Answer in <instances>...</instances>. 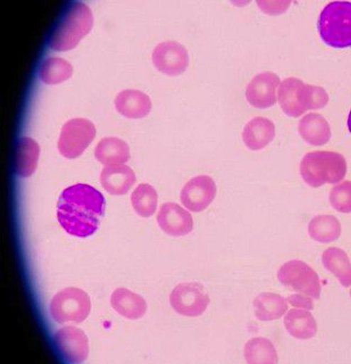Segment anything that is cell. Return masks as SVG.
Masks as SVG:
<instances>
[{
	"instance_id": "cell-19",
	"label": "cell",
	"mask_w": 351,
	"mask_h": 364,
	"mask_svg": "<svg viewBox=\"0 0 351 364\" xmlns=\"http://www.w3.org/2000/svg\"><path fill=\"white\" fill-rule=\"evenodd\" d=\"M274 124L265 117H255L249 122L242 133L244 144L252 151L261 150L274 139Z\"/></svg>"
},
{
	"instance_id": "cell-31",
	"label": "cell",
	"mask_w": 351,
	"mask_h": 364,
	"mask_svg": "<svg viewBox=\"0 0 351 364\" xmlns=\"http://www.w3.org/2000/svg\"><path fill=\"white\" fill-rule=\"evenodd\" d=\"M347 125H348L349 131L351 133V110H350V112L349 117H348Z\"/></svg>"
},
{
	"instance_id": "cell-17",
	"label": "cell",
	"mask_w": 351,
	"mask_h": 364,
	"mask_svg": "<svg viewBox=\"0 0 351 364\" xmlns=\"http://www.w3.org/2000/svg\"><path fill=\"white\" fill-rule=\"evenodd\" d=\"M40 146L31 137H22L16 146L14 171L18 176L28 178L34 174L38 166Z\"/></svg>"
},
{
	"instance_id": "cell-1",
	"label": "cell",
	"mask_w": 351,
	"mask_h": 364,
	"mask_svg": "<svg viewBox=\"0 0 351 364\" xmlns=\"http://www.w3.org/2000/svg\"><path fill=\"white\" fill-rule=\"evenodd\" d=\"M105 208V198L99 190L78 183L61 193L57 203V219L71 236L86 238L99 229Z\"/></svg>"
},
{
	"instance_id": "cell-3",
	"label": "cell",
	"mask_w": 351,
	"mask_h": 364,
	"mask_svg": "<svg viewBox=\"0 0 351 364\" xmlns=\"http://www.w3.org/2000/svg\"><path fill=\"white\" fill-rule=\"evenodd\" d=\"M302 179L312 188L336 184L347 173V163L341 154L331 151H315L306 154L300 164Z\"/></svg>"
},
{
	"instance_id": "cell-2",
	"label": "cell",
	"mask_w": 351,
	"mask_h": 364,
	"mask_svg": "<svg viewBox=\"0 0 351 364\" xmlns=\"http://www.w3.org/2000/svg\"><path fill=\"white\" fill-rule=\"evenodd\" d=\"M278 95L284 112L294 118L301 117L308 110L323 109L330 101L324 88L306 84L295 77L284 80Z\"/></svg>"
},
{
	"instance_id": "cell-11",
	"label": "cell",
	"mask_w": 351,
	"mask_h": 364,
	"mask_svg": "<svg viewBox=\"0 0 351 364\" xmlns=\"http://www.w3.org/2000/svg\"><path fill=\"white\" fill-rule=\"evenodd\" d=\"M217 194L215 181L210 176L194 177L184 186L180 193V201L190 211L199 213L210 205Z\"/></svg>"
},
{
	"instance_id": "cell-13",
	"label": "cell",
	"mask_w": 351,
	"mask_h": 364,
	"mask_svg": "<svg viewBox=\"0 0 351 364\" xmlns=\"http://www.w3.org/2000/svg\"><path fill=\"white\" fill-rule=\"evenodd\" d=\"M281 79L274 73L256 75L246 88L248 103L257 109H269L277 103V90Z\"/></svg>"
},
{
	"instance_id": "cell-12",
	"label": "cell",
	"mask_w": 351,
	"mask_h": 364,
	"mask_svg": "<svg viewBox=\"0 0 351 364\" xmlns=\"http://www.w3.org/2000/svg\"><path fill=\"white\" fill-rule=\"evenodd\" d=\"M53 341L61 356L70 363H81L89 354V341L83 331L74 326H66L58 331Z\"/></svg>"
},
{
	"instance_id": "cell-5",
	"label": "cell",
	"mask_w": 351,
	"mask_h": 364,
	"mask_svg": "<svg viewBox=\"0 0 351 364\" xmlns=\"http://www.w3.org/2000/svg\"><path fill=\"white\" fill-rule=\"evenodd\" d=\"M318 29L327 46L335 48L351 47V2H331L320 13Z\"/></svg>"
},
{
	"instance_id": "cell-23",
	"label": "cell",
	"mask_w": 351,
	"mask_h": 364,
	"mask_svg": "<svg viewBox=\"0 0 351 364\" xmlns=\"http://www.w3.org/2000/svg\"><path fill=\"white\" fill-rule=\"evenodd\" d=\"M255 315L261 321H273L281 318L288 311L287 300L272 292H264L253 301Z\"/></svg>"
},
{
	"instance_id": "cell-16",
	"label": "cell",
	"mask_w": 351,
	"mask_h": 364,
	"mask_svg": "<svg viewBox=\"0 0 351 364\" xmlns=\"http://www.w3.org/2000/svg\"><path fill=\"white\" fill-rule=\"evenodd\" d=\"M115 108L123 117L141 119L150 114L153 104L146 93L135 90H126L119 93L114 100Z\"/></svg>"
},
{
	"instance_id": "cell-15",
	"label": "cell",
	"mask_w": 351,
	"mask_h": 364,
	"mask_svg": "<svg viewBox=\"0 0 351 364\" xmlns=\"http://www.w3.org/2000/svg\"><path fill=\"white\" fill-rule=\"evenodd\" d=\"M136 176L131 167L124 164L105 166L100 174L102 186L114 196L126 194L136 183Z\"/></svg>"
},
{
	"instance_id": "cell-29",
	"label": "cell",
	"mask_w": 351,
	"mask_h": 364,
	"mask_svg": "<svg viewBox=\"0 0 351 364\" xmlns=\"http://www.w3.org/2000/svg\"><path fill=\"white\" fill-rule=\"evenodd\" d=\"M330 202L335 210L343 214L351 213V181H345L332 188Z\"/></svg>"
},
{
	"instance_id": "cell-14",
	"label": "cell",
	"mask_w": 351,
	"mask_h": 364,
	"mask_svg": "<svg viewBox=\"0 0 351 364\" xmlns=\"http://www.w3.org/2000/svg\"><path fill=\"white\" fill-rule=\"evenodd\" d=\"M157 221L163 232L171 237H184L193 232L192 215L176 203H163L158 211Z\"/></svg>"
},
{
	"instance_id": "cell-6",
	"label": "cell",
	"mask_w": 351,
	"mask_h": 364,
	"mask_svg": "<svg viewBox=\"0 0 351 364\" xmlns=\"http://www.w3.org/2000/svg\"><path fill=\"white\" fill-rule=\"evenodd\" d=\"M90 296L80 288H65L53 297L50 304L52 318L57 323H82L91 313Z\"/></svg>"
},
{
	"instance_id": "cell-32",
	"label": "cell",
	"mask_w": 351,
	"mask_h": 364,
	"mask_svg": "<svg viewBox=\"0 0 351 364\" xmlns=\"http://www.w3.org/2000/svg\"><path fill=\"white\" fill-rule=\"evenodd\" d=\"M350 297H351V289H350Z\"/></svg>"
},
{
	"instance_id": "cell-30",
	"label": "cell",
	"mask_w": 351,
	"mask_h": 364,
	"mask_svg": "<svg viewBox=\"0 0 351 364\" xmlns=\"http://www.w3.org/2000/svg\"><path fill=\"white\" fill-rule=\"evenodd\" d=\"M288 301L293 307L305 309L306 310H313L314 309L312 297L291 295L290 297H288Z\"/></svg>"
},
{
	"instance_id": "cell-20",
	"label": "cell",
	"mask_w": 351,
	"mask_h": 364,
	"mask_svg": "<svg viewBox=\"0 0 351 364\" xmlns=\"http://www.w3.org/2000/svg\"><path fill=\"white\" fill-rule=\"evenodd\" d=\"M298 131L306 143L313 146H323L332 136L330 124L321 114L310 113L299 122Z\"/></svg>"
},
{
	"instance_id": "cell-10",
	"label": "cell",
	"mask_w": 351,
	"mask_h": 364,
	"mask_svg": "<svg viewBox=\"0 0 351 364\" xmlns=\"http://www.w3.org/2000/svg\"><path fill=\"white\" fill-rule=\"evenodd\" d=\"M153 63L160 73L177 77L184 73L189 65V55L182 44L166 41L158 44L152 55Z\"/></svg>"
},
{
	"instance_id": "cell-8",
	"label": "cell",
	"mask_w": 351,
	"mask_h": 364,
	"mask_svg": "<svg viewBox=\"0 0 351 364\" xmlns=\"http://www.w3.org/2000/svg\"><path fill=\"white\" fill-rule=\"evenodd\" d=\"M278 279L283 286L313 299L321 296V282L318 274L308 264L301 260H291L281 266Z\"/></svg>"
},
{
	"instance_id": "cell-28",
	"label": "cell",
	"mask_w": 351,
	"mask_h": 364,
	"mask_svg": "<svg viewBox=\"0 0 351 364\" xmlns=\"http://www.w3.org/2000/svg\"><path fill=\"white\" fill-rule=\"evenodd\" d=\"M131 204L137 215L142 218H149L157 210L158 196L153 186L144 183L140 184L133 191Z\"/></svg>"
},
{
	"instance_id": "cell-27",
	"label": "cell",
	"mask_w": 351,
	"mask_h": 364,
	"mask_svg": "<svg viewBox=\"0 0 351 364\" xmlns=\"http://www.w3.org/2000/svg\"><path fill=\"white\" fill-rule=\"evenodd\" d=\"M72 75L73 66L59 57H51L44 60L39 70L40 78L48 85H56L68 81Z\"/></svg>"
},
{
	"instance_id": "cell-21",
	"label": "cell",
	"mask_w": 351,
	"mask_h": 364,
	"mask_svg": "<svg viewBox=\"0 0 351 364\" xmlns=\"http://www.w3.org/2000/svg\"><path fill=\"white\" fill-rule=\"evenodd\" d=\"M95 158L105 166L124 164L131 159L130 146L118 137H104L97 144Z\"/></svg>"
},
{
	"instance_id": "cell-26",
	"label": "cell",
	"mask_w": 351,
	"mask_h": 364,
	"mask_svg": "<svg viewBox=\"0 0 351 364\" xmlns=\"http://www.w3.org/2000/svg\"><path fill=\"white\" fill-rule=\"evenodd\" d=\"M248 363H277L279 356L272 341L264 337H256L247 341L244 349Z\"/></svg>"
},
{
	"instance_id": "cell-24",
	"label": "cell",
	"mask_w": 351,
	"mask_h": 364,
	"mask_svg": "<svg viewBox=\"0 0 351 364\" xmlns=\"http://www.w3.org/2000/svg\"><path fill=\"white\" fill-rule=\"evenodd\" d=\"M322 262L328 272L334 274L344 287L351 286V262L341 248L330 247L323 252Z\"/></svg>"
},
{
	"instance_id": "cell-7",
	"label": "cell",
	"mask_w": 351,
	"mask_h": 364,
	"mask_svg": "<svg viewBox=\"0 0 351 364\" xmlns=\"http://www.w3.org/2000/svg\"><path fill=\"white\" fill-rule=\"evenodd\" d=\"M94 124L85 118L71 119L61 129L58 149L62 156L73 159L85 152L96 136Z\"/></svg>"
},
{
	"instance_id": "cell-4",
	"label": "cell",
	"mask_w": 351,
	"mask_h": 364,
	"mask_svg": "<svg viewBox=\"0 0 351 364\" xmlns=\"http://www.w3.org/2000/svg\"><path fill=\"white\" fill-rule=\"evenodd\" d=\"M93 15L86 4L75 3L65 13L50 38L52 50L65 52L73 50L91 32Z\"/></svg>"
},
{
	"instance_id": "cell-25",
	"label": "cell",
	"mask_w": 351,
	"mask_h": 364,
	"mask_svg": "<svg viewBox=\"0 0 351 364\" xmlns=\"http://www.w3.org/2000/svg\"><path fill=\"white\" fill-rule=\"evenodd\" d=\"M308 233L314 241L330 243L340 238L341 224L334 215H317L310 221Z\"/></svg>"
},
{
	"instance_id": "cell-22",
	"label": "cell",
	"mask_w": 351,
	"mask_h": 364,
	"mask_svg": "<svg viewBox=\"0 0 351 364\" xmlns=\"http://www.w3.org/2000/svg\"><path fill=\"white\" fill-rule=\"evenodd\" d=\"M288 334L298 340L313 338L318 332L316 319L308 310L291 309L284 319Z\"/></svg>"
},
{
	"instance_id": "cell-9",
	"label": "cell",
	"mask_w": 351,
	"mask_h": 364,
	"mask_svg": "<svg viewBox=\"0 0 351 364\" xmlns=\"http://www.w3.org/2000/svg\"><path fill=\"white\" fill-rule=\"evenodd\" d=\"M171 305L177 314L185 317H198L210 304V297L199 283H181L172 291Z\"/></svg>"
},
{
	"instance_id": "cell-18",
	"label": "cell",
	"mask_w": 351,
	"mask_h": 364,
	"mask_svg": "<svg viewBox=\"0 0 351 364\" xmlns=\"http://www.w3.org/2000/svg\"><path fill=\"white\" fill-rule=\"evenodd\" d=\"M110 304L119 315L132 321L144 317L148 310L144 297L126 288L115 290L111 295Z\"/></svg>"
}]
</instances>
